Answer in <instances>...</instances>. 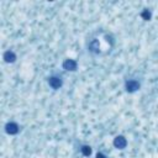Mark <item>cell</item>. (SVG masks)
I'll return each mask as SVG.
<instances>
[{
    "instance_id": "obj_10",
    "label": "cell",
    "mask_w": 158,
    "mask_h": 158,
    "mask_svg": "<svg viewBox=\"0 0 158 158\" xmlns=\"http://www.w3.org/2000/svg\"><path fill=\"white\" fill-rule=\"evenodd\" d=\"M96 158H106V156H105L104 153H101V152H99V153L96 154Z\"/></svg>"
},
{
    "instance_id": "obj_9",
    "label": "cell",
    "mask_w": 158,
    "mask_h": 158,
    "mask_svg": "<svg viewBox=\"0 0 158 158\" xmlns=\"http://www.w3.org/2000/svg\"><path fill=\"white\" fill-rule=\"evenodd\" d=\"M141 17H142L144 21H148V20H151V17H152V12H151L148 9H144V10L141 12Z\"/></svg>"
},
{
    "instance_id": "obj_8",
    "label": "cell",
    "mask_w": 158,
    "mask_h": 158,
    "mask_svg": "<svg viewBox=\"0 0 158 158\" xmlns=\"http://www.w3.org/2000/svg\"><path fill=\"white\" fill-rule=\"evenodd\" d=\"M80 151H81L83 156H85V157H89V156L91 154V147H90V146H88V144H84V146H81Z\"/></svg>"
},
{
    "instance_id": "obj_4",
    "label": "cell",
    "mask_w": 158,
    "mask_h": 158,
    "mask_svg": "<svg viewBox=\"0 0 158 158\" xmlns=\"http://www.w3.org/2000/svg\"><path fill=\"white\" fill-rule=\"evenodd\" d=\"M114 146L117 148V149H123L126 146H127V139L123 137V136H116L114 138Z\"/></svg>"
},
{
    "instance_id": "obj_7",
    "label": "cell",
    "mask_w": 158,
    "mask_h": 158,
    "mask_svg": "<svg viewBox=\"0 0 158 158\" xmlns=\"http://www.w3.org/2000/svg\"><path fill=\"white\" fill-rule=\"evenodd\" d=\"M89 51L93 52V53H99V51H100V43H99L98 40H93L89 43Z\"/></svg>"
},
{
    "instance_id": "obj_2",
    "label": "cell",
    "mask_w": 158,
    "mask_h": 158,
    "mask_svg": "<svg viewBox=\"0 0 158 158\" xmlns=\"http://www.w3.org/2000/svg\"><path fill=\"white\" fill-rule=\"evenodd\" d=\"M62 84H63V81H62L60 77L52 75V77H49V78H48V85H49L52 89H54V90L59 89V88L62 86Z\"/></svg>"
},
{
    "instance_id": "obj_3",
    "label": "cell",
    "mask_w": 158,
    "mask_h": 158,
    "mask_svg": "<svg viewBox=\"0 0 158 158\" xmlns=\"http://www.w3.org/2000/svg\"><path fill=\"white\" fill-rule=\"evenodd\" d=\"M5 131L9 135H16L20 131V126L16 122H7L6 126H5Z\"/></svg>"
},
{
    "instance_id": "obj_6",
    "label": "cell",
    "mask_w": 158,
    "mask_h": 158,
    "mask_svg": "<svg viewBox=\"0 0 158 158\" xmlns=\"http://www.w3.org/2000/svg\"><path fill=\"white\" fill-rule=\"evenodd\" d=\"M2 58H4V60H5L6 63H14L15 59H16V54H15L12 51H6V52L4 53V56H2Z\"/></svg>"
},
{
    "instance_id": "obj_1",
    "label": "cell",
    "mask_w": 158,
    "mask_h": 158,
    "mask_svg": "<svg viewBox=\"0 0 158 158\" xmlns=\"http://www.w3.org/2000/svg\"><path fill=\"white\" fill-rule=\"evenodd\" d=\"M139 88H141V84H139V81L136 80V79H128V80H126V83H125V89H126V91H128V93H135V91H137Z\"/></svg>"
},
{
    "instance_id": "obj_5",
    "label": "cell",
    "mask_w": 158,
    "mask_h": 158,
    "mask_svg": "<svg viewBox=\"0 0 158 158\" xmlns=\"http://www.w3.org/2000/svg\"><path fill=\"white\" fill-rule=\"evenodd\" d=\"M77 67H78V64H77V62L74 60V59H65L64 62H63V68L65 69V70H69V72H74V70H77Z\"/></svg>"
}]
</instances>
